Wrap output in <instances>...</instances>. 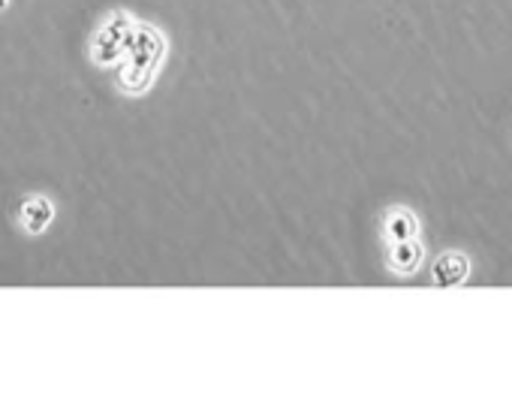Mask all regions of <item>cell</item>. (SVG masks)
<instances>
[{
    "mask_svg": "<svg viewBox=\"0 0 512 410\" xmlns=\"http://www.w3.org/2000/svg\"><path fill=\"white\" fill-rule=\"evenodd\" d=\"M470 275V260L467 254L461 251H446L434 260L431 266V281L443 290H452V287H461Z\"/></svg>",
    "mask_w": 512,
    "mask_h": 410,
    "instance_id": "3",
    "label": "cell"
},
{
    "mask_svg": "<svg viewBox=\"0 0 512 410\" xmlns=\"http://www.w3.org/2000/svg\"><path fill=\"white\" fill-rule=\"evenodd\" d=\"M383 236H386V242L419 239V218L410 209H392L383 218Z\"/></svg>",
    "mask_w": 512,
    "mask_h": 410,
    "instance_id": "5",
    "label": "cell"
},
{
    "mask_svg": "<svg viewBox=\"0 0 512 410\" xmlns=\"http://www.w3.org/2000/svg\"><path fill=\"white\" fill-rule=\"evenodd\" d=\"M422 260H425V248L419 245V239L392 242V248H389V266H392V272H398V275H413V272H419Z\"/></svg>",
    "mask_w": 512,
    "mask_h": 410,
    "instance_id": "4",
    "label": "cell"
},
{
    "mask_svg": "<svg viewBox=\"0 0 512 410\" xmlns=\"http://www.w3.org/2000/svg\"><path fill=\"white\" fill-rule=\"evenodd\" d=\"M133 28H136V22H133L130 16H124V13L112 16V19L100 28V34L94 37L91 58H94L100 67H106V64L124 58V49H127V40H130Z\"/></svg>",
    "mask_w": 512,
    "mask_h": 410,
    "instance_id": "2",
    "label": "cell"
},
{
    "mask_svg": "<svg viewBox=\"0 0 512 410\" xmlns=\"http://www.w3.org/2000/svg\"><path fill=\"white\" fill-rule=\"evenodd\" d=\"M163 52H166L163 37L151 25H136L127 40V49H124V67H121L118 85L127 94H142L151 85V79L163 61Z\"/></svg>",
    "mask_w": 512,
    "mask_h": 410,
    "instance_id": "1",
    "label": "cell"
},
{
    "mask_svg": "<svg viewBox=\"0 0 512 410\" xmlns=\"http://www.w3.org/2000/svg\"><path fill=\"white\" fill-rule=\"evenodd\" d=\"M19 218H22V227H25L28 233L40 236V233L52 224L55 209H52V202H49L46 196H31V199H25Z\"/></svg>",
    "mask_w": 512,
    "mask_h": 410,
    "instance_id": "6",
    "label": "cell"
},
{
    "mask_svg": "<svg viewBox=\"0 0 512 410\" xmlns=\"http://www.w3.org/2000/svg\"><path fill=\"white\" fill-rule=\"evenodd\" d=\"M7 4H10V0H0V10H4V7H7Z\"/></svg>",
    "mask_w": 512,
    "mask_h": 410,
    "instance_id": "7",
    "label": "cell"
}]
</instances>
